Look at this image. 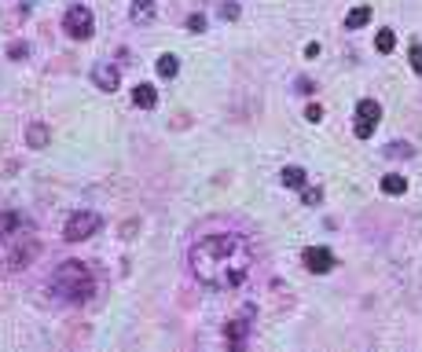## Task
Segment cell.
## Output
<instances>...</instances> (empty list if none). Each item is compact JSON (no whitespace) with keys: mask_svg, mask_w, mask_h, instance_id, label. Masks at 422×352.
I'll return each mask as SVG.
<instances>
[{"mask_svg":"<svg viewBox=\"0 0 422 352\" xmlns=\"http://www.w3.org/2000/svg\"><path fill=\"white\" fill-rule=\"evenodd\" d=\"M408 59H411V70L422 73V40H411V48H408Z\"/></svg>","mask_w":422,"mask_h":352,"instance_id":"cell-18","label":"cell"},{"mask_svg":"<svg viewBox=\"0 0 422 352\" xmlns=\"http://www.w3.org/2000/svg\"><path fill=\"white\" fill-rule=\"evenodd\" d=\"M253 242L242 231H213L191 242L187 264L206 290H239L253 275Z\"/></svg>","mask_w":422,"mask_h":352,"instance_id":"cell-1","label":"cell"},{"mask_svg":"<svg viewBox=\"0 0 422 352\" xmlns=\"http://www.w3.org/2000/svg\"><path fill=\"white\" fill-rule=\"evenodd\" d=\"M320 56V45H316V40H309V45H305V59H316Z\"/></svg>","mask_w":422,"mask_h":352,"instance_id":"cell-24","label":"cell"},{"mask_svg":"<svg viewBox=\"0 0 422 352\" xmlns=\"http://www.w3.org/2000/svg\"><path fill=\"white\" fill-rule=\"evenodd\" d=\"M386 154H411V151H408V143H389Z\"/></svg>","mask_w":422,"mask_h":352,"instance_id":"cell-25","label":"cell"},{"mask_svg":"<svg viewBox=\"0 0 422 352\" xmlns=\"http://www.w3.org/2000/svg\"><path fill=\"white\" fill-rule=\"evenodd\" d=\"M378 117H382V106H378V99H360L356 103V140H371L375 129H378Z\"/></svg>","mask_w":422,"mask_h":352,"instance_id":"cell-5","label":"cell"},{"mask_svg":"<svg viewBox=\"0 0 422 352\" xmlns=\"http://www.w3.org/2000/svg\"><path fill=\"white\" fill-rule=\"evenodd\" d=\"M92 84L103 89V92H114V89H118V67H110V62L92 67Z\"/></svg>","mask_w":422,"mask_h":352,"instance_id":"cell-8","label":"cell"},{"mask_svg":"<svg viewBox=\"0 0 422 352\" xmlns=\"http://www.w3.org/2000/svg\"><path fill=\"white\" fill-rule=\"evenodd\" d=\"M301 198H305V206H316L323 195H320V187H309V184H305V187H301Z\"/></svg>","mask_w":422,"mask_h":352,"instance_id":"cell-20","label":"cell"},{"mask_svg":"<svg viewBox=\"0 0 422 352\" xmlns=\"http://www.w3.org/2000/svg\"><path fill=\"white\" fill-rule=\"evenodd\" d=\"M129 19L136 26H147L154 19V0H132V4H129Z\"/></svg>","mask_w":422,"mask_h":352,"instance_id":"cell-9","label":"cell"},{"mask_svg":"<svg viewBox=\"0 0 422 352\" xmlns=\"http://www.w3.org/2000/svg\"><path fill=\"white\" fill-rule=\"evenodd\" d=\"M367 23H371V8H367V4L353 8V12L345 15V30H360V26H367Z\"/></svg>","mask_w":422,"mask_h":352,"instance_id":"cell-15","label":"cell"},{"mask_svg":"<svg viewBox=\"0 0 422 352\" xmlns=\"http://www.w3.org/2000/svg\"><path fill=\"white\" fill-rule=\"evenodd\" d=\"M19 228H26V217H23V213H15V209L0 213V239H12Z\"/></svg>","mask_w":422,"mask_h":352,"instance_id":"cell-10","label":"cell"},{"mask_svg":"<svg viewBox=\"0 0 422 352\" xmlns=\"http://www.w3.org/2000/svg\"><path fill=\"white\" fill-rule=\"evenodd\" d=\"M279 180H283V187H305V184H309V173H305V169L301 165H287V169H283V173H279Z\"/></svg>","mask_w":422,"mask_h":352,"instance_id":"cell-13","label":"cell"},{"mask_svg":"<svg viewBox=\"0 0 422 352\" xmlns=\"http://www.w3.org/2000/svg\"><path fill=\"white\" fill-rule=\"evenodd\" d=\"M382 191H386V195H404V191H408V180L404 176H382Z\"/></svg>","mask_w":422,"mask_h":352,"instance_id":"cell-16","label":"cell"},{"mask_svg":"<svg viewBox=\"0 0 422 352\" xmlns=\"http://www.w3.org/2000/svg\"><path fill=\"white\" fill-rule=\"evenodd\" d=\"M220 15H224L228 23H235V19H239V4H235V0H228V4L220 8Z\"/></svg>","mask_w":422,"mask_h":352,"instance_id":"cell-21","label":"cell"},{"mask_svg":"<svg viewBox=\"0 0 422 352\" xmlns=\"http://www.w3.org/2000/svg\"><path fill=\"white\" fill-rule=\"evenodd\" d=\"M154 70H158V78H165V81H169V78H176V73H180V59L165 51V56L154 62Z\"/></svg>","mask_w":422,"mask_h":352,"instance_id":"cell-14","label":"cell"},{"mask_svg":"<svg viewBox=\"0 0 422 352\" xmlns=\"http://www.w3.org/2000/svg\"><path fill=\"white\" fill-rule=\"evenodd\" d=\"M305 117H309V121H320V117H323V106H320V103H312L309 110H305Z\"/></svg>","mask_w":422,"mask_h":352,"instance_id":"cell-23","label":"cell"},{"mask_svg":"<svg viewBox=\"0 0 422 352\" xmlns=\"http://www.w3.org/2000/svg\"><path fill=\"white\" fill-rule=\"evenodd\" d=\"M99 213H92V209H78L73 217L67 220V228H62V239L67 242H84V239H92V235L99 231Z\"/></svg>","mask_w":422,"mask_h":352,"instance_id":"cell-3","label":"cell"},{"mask_svg":"<svg viewBox=\"0 0 422 352\" xmlns=\"http://www.w3.org/2000/svg\"><path fill=\"white\" fill-rule=\"evenodd\" d=\"M301 261H305V268H309L312 275H327L334 268V253L327 250V246H309L301 253Z\"/></svg>","mask_w":422,"mask_h":352,"instance_id":"cell-6","label":"cell"},{"mask_svg":"<svg viewBox=\"0 0 422 352\" xmlns=\"http://www.w3.org/2000/svg\"><path fill=\"white\" fill-rule=\"evenodd\" d=\"M48 140H51V132H48V125H40V121H34L26 129V143L34 147V151H45L48 147Z\"/></svg>","mask_w":422,"mask_h":352,"instance_id":"cell-12","label":"cell"},{"mask_svg":"<svg viewBox=\"0 0 422 352\" xmlns=\"http://www.w3.org/2000/svg\"><path fill=\"white\" fill-rule=\"evenodd\" d=\"M51 290H56L62 301H89L92 294H96V275H92V268L84 261H62L56 275H51Z\"/></svg>","mask_w":422,"mask_h":352,"instance_id":"cell-2","label":"cell"},{"mask_svg":"<svg viewBox=\"0 0 422 352\" xmlns=\"http://www.w3.org/2000/svg\"><path fill=\"white\" fill-rule=\"evenodd\" d=\"M250 327H253V308L250 312H242V316H235L231 323L224 327V338H228V345L231 349H242L246 345V338H250Z\"/></svg>","mask_w":422,"mask_h":352,"instance_id":"cell-7","label":"cell"},{"mask_svg":"<svg viewBox=\"0 0 422 352\" xmlns=\"http://www.w3.org/2000/svg\"><path fill=\"white\" fill-rule=\"evenodd\" d=\"M132 103L136 106H140V110H151V106L158 103V89H154V84H136V89H132Z\"/></svg>","mask_w":422,"mask_h":352,"instance_id":"cell-11","label":"cell"},{"mask_svg":"<svg viewBox=\"0 0 422 352\" xmlns=\"http://www.w3.org/2000/svg\"><path fill=\"white\" fill-rule=\"evenodd\" d=\"M393 45H397V34H393V30H378V37H375V48L386 56V51H393Z\"/></svg>","mask_w":422,"mask_h":352,"instance_id":"cell-17","label":"cell"},{"mask_svg":"<svg viewBox=\"0 0 422 352\" xmlns=\"http://www.w3.org/2000/svg\"><path fill=\"white\" fill-rule=\"evenodd\" d=\"M62 30H67V37H73V40H89L92 30H96V23H92V12H89L84 4L67 8V15H62Z\"/></svg>","mask_w":422,"mask_h":352,"instance_id":"cell-4","label":"cell"},{"mask_svg":"<svg viewBox=\"0 0 422 352\" xmlns=\"http://www.w3.org/2000/svg\"><path fill=\"white\" fill-rule=\"evenodd\" d=\"M30 56V45H26V40H12V45H8V59H26Z\"/></svg>","mask_w":422,"mask_h":352,"instance_id":"cell-19","label":"cell"},{"mask_svg":"<svg viewBox=\"0 0 422 352\" xmlns=\"http://www.w3.org/2000/svg\"><path fill=\"white\" fill-rule=\"evenodd\" d=\"M187 30H191V34H202V30H206V15H191V19H187Z\"/></svg>","mask_w":422,"mask_h":352,"instance_id":"cell-22","label":"cell"},{"mask_svg":"<svg viewBox=\"0 0 422 352\" xmlns=\"http://www.w3.org/2000/svg\"><path fill=\"white\" fill-rule=\"evenodd\" d=\"M298 92H305V95H309V92H316V89H312V81H305V78H298Z\"/></svg>","mask_w":422,"mask_h":352,"instance_id":"cell-26","label":"cell"}]
</instances>
